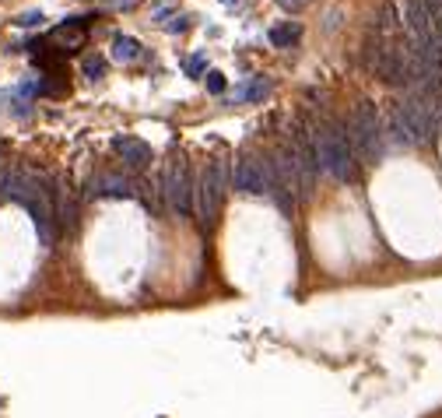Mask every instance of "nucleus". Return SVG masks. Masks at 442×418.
Listing matches in <instances>:
<instances>
[{"mask_svg": "<svg viewBox=\"0 0 442 418\" xmlns=\"http://www.w3.org/2000/svg\"><path fill=\"white\" fill-rule=\"evenodd\" d=\"M183 70H186L190 77H200V74L207 70V60H204V57H190L186 63H183Z\"/></svg>", "mask_w": 442, "mask_h": 418, "instance_id": "4468645a", "label": "nucleus"}, {"mask_svg": "<svg viewBox=\"0 0 442 418\" xmlns=\"http://www.w3.org/2000/svg\"><path fill=\"white\" fill-rule=\"evenodd\" d=\"M383 134H387V144H393V148H418L407 119L400 113V102H389L387 106V113H383Z\"/></svg>", "mask_w": 442, "mask_h": 418, "instance_id": "0eeeda50", "label": "nucleus"}, {"mask_svg": "<svg viewBox=\"0 0 442 418\" xmlns=\"http://www.w3.org/2000/svg\"><path fill=\"white\" fill-rule=\"evenodd\" d=\"M137 53H141V43L130 39V36H119V39L112 43V57L116 60H134Z\"/></svg>", "mask_w": 442, "mask_h": 418, "instance_id": "9b49d317", "label": "nucleus"}, {"mask_svg": "<svg viewBox=\"0 0 442 418\" xmlns=\"http://www.w3.org/2000/svg\"><path fill=\"white\" fill-rule=\"evenodd\" d=\"M267 39L274 43L277 50H288V46H295V43L302 39V28H298V25H277V28H271Z\"/></svg>", "mask_w": 442, "mask_h": 418, "instance_id": "9d476101", "label": "nucleus"}, {"mask_svg": "<svg viewBox=\"0 0 442 418\" xmlns=\"http://www.w3.org/2000/svg\"><path fill=\"white\" fill-rule=\"evenodd\" d=\"M232 183L228 176V162L225 159H211L200 173V186H197V208H200V222L204 229H211L218 222L221 200H225V186Z\"/></svg>", "mask_w": 442, "mask_h": 418, "instance_id": "7ed1b4c3", "label": "nucleus"}, {"mask_svg": "<svg viewBox=\"0 0 442 418\" xmlns=\"http://www.w3.org/2000/svg\"><path fill=\"white\" fill-rule=\"evenodd\" d=\"M204 77H207V92H211V95H221V92L228 88V81H225V74H218V70H207Z\"/></svg>", "mask_w": 442, "mask_h": 418, "instance_id": "ddd939ff", "label": "nucleus"}, {"mask_svg": "<svg viewBox=\"0 0 442 418\" xmlns=\"http://www.w3.org/2000/svg\"><path fill=\"white\" fill-rule=\"evenodd\" d=\"M39 21H43V11H28V14H21L14 25H18V28H36Z\"/></svg>", "mask_w": 442, "mask_h": 418, "instance_id": "2eb2a0df", "label": "nucleus"}, {"mask_svg": "<svg viewBox=\"0 0 442 418\" xmlns=\"http://www.w3.org/2000/svg\"><path fill=\"white\" fill-rule=\"evenodd\" d=\"M221 4H235V0H221Z\"/></svg>", "mask_w": 442, "mask_h": 418, "instance_id": "a211bd4d", "label": "nucleus"}, {"mask_svg": "<svg viewBox=\"0 0 442 418\" xmlns=\"http://www.w3.org/2000/svg\"><path fill=\"white\" fill-rule=\"evenodd\" d=\"M232 190L246 193V197H260L267 193V169L257 155H239L232 162Z\"/></svg>", "mask_w": 442, "mask_h": 418, "instance_id": "39448f33", "label": "nucleus"}, {"mask_svg": "<svg viewBox=\"0 0 442 418\" xmlns=\"http://www.w3.org/2000/svg\"><path fill=\"white\" fill-rule=\"evenodd\" d=\"M271 95V77L257 74V77H246L235 92V102H264Z\"/></svg>", "mask_w": 442, "mask_h": 418, "instance_id": "1a4fd4ad", "label": "nucleus"}, {"mask_svg": "<svg viewBox=\"0 0 442 418\" xmlns=\"http://www.w3.org/2000/svg\"><path fill=\"white\" fill-rule=\"evenodd\" d=\"M158 193L166 197V204L179 215V218H190L193 215V200H197V186H193V176H190V166L186 159H176L168 166L162 179H158Z\"/></svg>", "mask_w": 442, "mask_h": 418, "instance_id": "20e7f679", "label": "nucleus"}, {"mask_svg": "<svg viewBox=\"0 0 442 418\" xmlns=\"http://www.w3.org/2000/svg\"><path fill=\"white\" fill-rule=\"evenodd\" d=\"M277 4H281L284 11H298V7H302V4H309V0H277Z\"/></svg>", "mask_w": 442, "mask_h": 418, "instance_id": "f3484780", "label": "nucleus"}, {"mask_svg": "<svg viewBox=\"0 0 442 418\" xmlns=\"http://www.w3.org/2000/svg\"><path fill=\"white\" fill-rule=\"evenodd\" d=\"M112 151L119 155V162H126V169H148L151 166V144L148 141H141V137H126V134H119V137H112Z\"/></svg>", "mask_w": 442, "mask_h": 418, "instance_id": "423d86ee", "label": "nucleus"}, {"mask_svg": "<svg viewBox=\"0 0 442 418\" xmlns=\"http://www.w3.org/2000/svg\"><path fill=\"white\" fill-rule=\"evenodd\" d=\"M186 28H190V18H186V14H179V18L168 25V32H172V36H179V32H186Z\"/></svg>", "mask_w": 442, "mask_h": 418, "instance_id": "dca6fc26", "label": "nucleus"}, {"mask_svg": "<svg viewBox=\"0 0 442 418\" xmlns=\"http://www.w3.org/2000/svg\"><path fill=\"white\" fill-rule=\"evenodd\" d=\"M347 137H351V148H355V159L365 162V166H376L387 151V134H383V119L376 113V106L369 99H362L355 106V113L347 119Z\"/></svg>", "mask_w": 442, "mask_h": 418, "instance_id": "f03ea898", "label": "nucleus"}, {"mask_svg": "<svg viewBox=\"0 0 442 418\" xmlns=\"http://www.w3.org/2000/svg\"><path fill=\"white\" fill-rule=\"evenodd\" d=\"M102 70H106V60H102V57H85V63H81V74H85V77H92V81H99V77H102Z\"/></svg>", "mask_w": 442, "mask_h": 418, "instance_id": "f8f14e48", "label": "nucleus"}, {"mask_svg": "<svg viewBox=\"0 0 442 418\" xmlns=\"http://www.w3.org/2000/svg\"><path fill=\"white\" fill-rule=\"evenodd\" d=\"M88 190L95 197H137V186L119 173H99V176L88 183Z\"/></svg>", "mask_w": 442, "mask_h": 418, "instance_id": "6e6552de", "label": "nucleus"}, {"mask_svg": "<svg viewBox=\"0 0 442 418\" xmlns=\"http://www.w3.org/2000/svg\"><path fill=\"white\" fill-rule=\"evenodd\" d=\"M313 141H316V155H320V169L330 173L340 183H355L358 179V159L347 137V123L337 117H327L313 123Z\"/></svg>", "mask_w": 442, "mask_h": 418, "instance_id": "f257e3e1", "label": "nucleus"}]
</instances>
